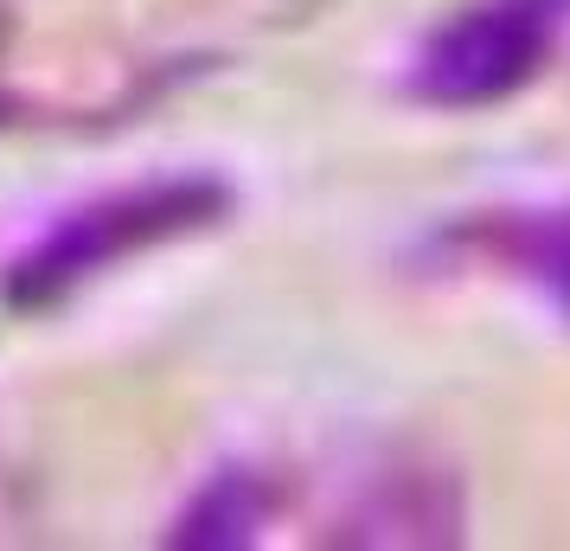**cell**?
Returning a JSON list of instances; mask_svg holds the SVG:
<instances>
[{"instance_id":"6da1fadb","label":"cell","mask_w":570,"mask_h":551,"mask_svg":"<svg viewBox=\"0 0 570 551\" xmlns=\"http://www.w3.org/2000/svg\"><path fill=\"white\" fill-rule=\"evenodd\" d=\"M232 211H237L232 180L193 174V167L104 186L78 206L52 211V225H39L13 257L0 263V308L20 321L58 315L83 289H97L116 269H129L135 257H155V250H174L186 237L218 232Z\"/></svg>"},{"instance_id":"7a4b0ae2","label":"cell","mask_w":570,"mask_h":551,"mask_svg":"<svg viewBox=\"0 0 570 551\" xmlns=\"http://www.w3.org/2000/svg\"><path fill=\"white\" fill-rule=\"evenodd\" d=\"M564 32L570 0H462L411 46L397 90L416 109H442V116L513 104L525 83L544 78Z\"/></svg>"},{"instance_id":"3957f363","label":"cell","mask_w":570,"mask_h":551,"mask_svg":"<svg viewBox=\"0 0 570 551\" xmlns=\"http://www.w3.org/2000/svg\"><path fill=\"white\" fill-rule=\"evenodd\" d=\"M430 257L468 263L481 276L525 289L570 334V199H519V206L462 211V218L436 225Z\"/></svg>"},{"instance_id":"277c9868","label":"cell","mask_w":570,"mask_h":551,"mask_svg":"<svg viewBox=\"0 0 570 551\" xmlns=\"http://www.w3.org/2000/svg\"><path fill=\"white\" fill-rule=\"evenodd\" d=\"M340 545H455L462 539V488L442 469H385L334 520Z\"/></svg>"},{"instance_id":"5b68a950","label":"cell","mask_w":570,"mask_h":551,"mask_svg":"<svg viewBox=\"0 0 570 551\" xmlns=\"http://www.w3.org/2000/svg\"><path fill=\"white\" fill-rule=\"evenodd\" d=\"M283 513V488L276 474L250 469V462H232V469H212L186 506L167 525V545H193V551H237L257 545L263 525H276Z\"/></svg>"},{"instance_id":"8992f818","label":"cell","mask_w":570,"mask_h":551,"mask_svg":"<svg viewBox=\"0 0 570 551\" xmlns=\"http://www.w3.org/2000/svg\"><path fill=\"white\" fill-rule=\"evenodd\" d=\"M13 46H20V20H13V7L0 0V116H7V71H13Z\"/></svg>"}]
</instances>
